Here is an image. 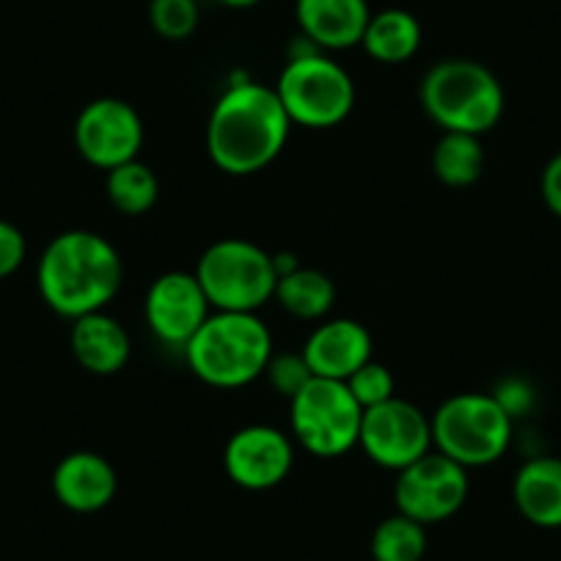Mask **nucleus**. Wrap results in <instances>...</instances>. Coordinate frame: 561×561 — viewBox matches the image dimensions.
<instances>
[{"mask_svg": "<svg viewBox=\"0 0 561 561\" xmlns=\"http://www.w3.org/2000/svg\"><path fill=\"white\" fill-rule=\"evenodd\" d=\"M289 129L293 122L273 85L234 83L209 113L207 154L229 176L259 174L284 152Z\"/></svg>", "mask_w": 561, "mask_h": 561, "instance_id": "1", "label": "nucleus"}, {"mask_svg": "<svg viewBox=\"0 0 561 561\" xmlns=\"http://www.w3.org/2000/svg\"><path fill=\"white\" fill-rule=\"evenodd\" d=\"M293 440L270 424H251L226 440L224 471L242 490L262 493L278 488L293 471Z\"/></svg>", "mask_w": 561, "mask_h": 561, "instance_id": "12", "label": "nucleus"}, {"mask_svg": "<svg viewBox=\"0 0 561 561\" xmlns=\"http://www.w3.org/2000/svg\"><path fill=\"white\" fill-rule=\"evenodd\" d=\"M360 47L377 64H404L419 53L421 23L408 9H382L371 12Z\"/></svg>", "mask_w": 561, "mask_h": 561, "instance_id": "19", "label": "nucleus"}, {"mask_svg": "<svg viewBox=\"0 0 561 561\" xmlns=\"http://www.w3.org/2000/svg\"><path fill=\"white\" fill-rule=\"evenodd\" d=\"M25 253H28V245H25L23 231L9 220H0V278L18 273L25 262Z\"/></svg>", "mask_w": 561, "mask_h": 561, "instance_id": "27", "label": "nucleus"}, {"mask_svg": "<svg viewBox=\"0 0 561 561\" xmlns=\"http://www.w3.org/2000/svg\"><path fill=\"white\" fill-rule=\"evenodd\" d=\"M433 421V449L460 462L462 468H484L510 451L515 421L493 393L462 391L446 399Z\"/></svg>", "mask_w": 561, "mask_h": 561, "instance_id": "5", "label": "nucleus"}, {"mask_svg": "<svg viewBox=\"0 0 561 561\" xmlns=\"http://www.w3.org/2000/svg\"><path fill=\"white\" fill-rule=\"evenodd\" d=\"M193 375L213 388H242L264 375L273 358V333L245 311H213L185 344Z\"/></svg>", "mask_w": 561, "mask_h": 561, "instance_id": "3", "label": "nucleus"}, {"mask_svg": "<svg viewBox=\"0 0 561 561\" xmlns=\"http://www.w3.org/2000/svg\"><path fill=\"white\" fill-rule=\"evenodd\" d=\"M344 382H347L350 393H353L355 402H358L364 410H369V408H375V404H382V402H388L391 397H397V391H393V388H397V382H393L391 369L375 358L366 360V364L360 366V369H355Z\"/></svg>", "mask_w": 561, "mask_h": 561, "instance_id": "25", "label": "nucleus"}, {"mask_svg": "<svg viewBox=\"0 0 561 561\" xmlns=\"http://www.w3.org/2000/svg\"><path fill=\"white\" fill-rule=\"evenodd\" d=\"M196 278L215 311L256 314L273 300L278 273L273 253L242 237L213 242L196 264Z\"/></svg>", "mask_w": 561, "mask_h": 561, "instance_id": "7", "label": "nucleus"}, {"mask_svg": "<svg viewBox=\"0 0 561 561\" xmlns=\"http://www.w3.org/2000/svg\"><path fill=\"white\" fill-rule=\"evenodd\" d=\"M144 311H147L149 328L160 342L171 344V347H185L215 309L209 306L196 273L169 270L152 280L147 300H144Z\"/></svg>", "mask_w": 561, "mask_h": 561, "instance_id": "13", "label": "nucleus"}, {"mask_svg": "<svg viewBox=\"0 0 561 561\" xmlns=\"http://www.w3.org/2000/svg\"><path fill=\"white\" fill-rule=\"evenodd\" d=\"M364 408L355 402L347 382L311 377L293 399H289V427L295 440L309 455L342 457L358 446Z\"/></svg>", "mask_w": 561, "mask_h": 561, "instance_id": "8", "label": "nucleus"}, {"mask_svg": "<svg viewBox=\"0 0 561 561\" xmlns=\"http://www.w3.org/2000/svg\"><path fill=\"white\" fill-rule=\"evenodd\" d=\"M421 107L444 133L479 135L504 116V85L473 58H444L421 80Z\"/></svg>", "mask_w": 561, "mask_h": 561, "instance_id": "4", "label": "nucleus"}, {"mask_svg": "<svg viewBox=\"0 0 561 561\" xmlns=\"http://www.w3.org/2000/svg\"><path fill=\"white\" fill-rule=\"evenodd\" d=\"M118 488L116 471L96 451H72L53 471V495L78 515L105 510Z\"/></svg>", "mask_w": 561, "mask_h": 561, "instance_id": "15", "label": "nucleus"}, {"mask_svg": "<svg viewBox=\"0 0 561 561\" xmlns=\"http://www.w3.org/2000/svg\"><path fill=\"white\" fill-rule=\"evenodd\" d=\"M358 446L375 466L399 473L433 451V421L419 404L391 397L364 410Z\"/></svg>", "mask_w": 561, "mask_h": 561, "instance_id": "9", "label": "nucleus"}, {"mask_svg": "<svg viewBox=\"0 0 561 561\" xmlns=\"http://www.w3.org/2000/svg\"><path fill=\"white\" fill-rule=\"evenodd\" d=\"M218 3H224V7L229 9H251V7H259L262 0H218Z\"/></svg>", "mask_w": 561, "mask_h": 561, "instance_id": "30", "label": "nucleus"}, {"mask_svg": "<svg viewBox=\"0 0 561 561\" xmlns=\"http://www.w3.org/2000/svg\"><path fill=\"white\" fill-rule=\"evenodd\" d=\"M512 501L531 526L561 528V457H528L515 473Z\"/></svg>", "mask_w": 561, "mask_h": 561, "instance_id": "18", "label": "nucleus"}, {"mask_svg": "<svg viewBox=\"0 0 561 561\" xmlns=\"http://www.w3.org/2000/svg\"><path fill=\"white\" fill-rule=\"evenodd\" d=\"M105 193L116 213L127 215V218H138V215H147L158 204L160 182L147 163L129 160V163L107 171Z\"/></svg>", "mask_w": 561, "mask_h": 561, "instance_id": "22", "label": "nucleus"}, {"mask_svg": "<svg viewBox=\"0 0 561 561\" xmlns=\"http://www.w3.org/2000/svg\"><path fill=\"white\" fill-rule=\"evenodd\" d=\"M369 553L375 561H421L427 553V526L397 512L377 523Z\"/></svg>", "mask_w": 561, "mask_h": 561, "instance_id": "23", "label": "nucleus"}, {"mask_svg": "<svg viewBox=\"0 0 561 561\" xmlns=\"http://www.w3.org/2000/svg\"><path fill=\"white\" fill-rule=\"evenodd\" d=\"M311 375L325 380H347L355 369L371 360V333L358 320H325L309 333L300 353Z\"/></svg>", "mask_w": 561, "mask_h": 561, "instance_id": "14", "label": "nucleus"}, {"mask_svg": "<svg viewBox=\"0 0 561 561\" xmlns=\"http://www.w3.org/2000/svg\"><path fill=\"white\" fill-rule=\"evenodd\" d=\"M273 89L289 122L306 129L339 127L355 107L353 75L317 47L289 58Z\"/></svg>", "mask_w": 561, "mask_h": 561, "instance_id": "6", "label": "nucleus"}, {"mask_svg": "<svg viewBox=\"0 0 561 561\" xmlns=\"http://www.w3.org/2000/svg\"><path fill=\"white\" fill-rule=\"evenodd\" d=\"M69 347H72L75 360L91 375H116L127 366L133 355V342H129L127 328L113 320L105 311H94L72 320L69 331Z\"/></svg>", "mask_w": 561, "mask_h": 561, "instance_id": "17", "label": "nucleus"}, {"mask_svg": "<svg viewBox=\"0 0 561 561\" xmlns=\"http://www.w3.org/2000/svg\"><path fill=\"white\" fill-rule=\"evenodd\" d=\"M295 18L314 47L347 50L364 39L371 9L366 0H295Z\"/></svg>", "mask_w": 561, "mask_h": 561, "instance_id": "16", "label": "nucleus"}, {"mask_svg": "<svg viewBox=\"0 0 561 561\" xmlns=\"http://www.w3.org/2000/svg\"><path fill=\"white\" fill-rule=\"evenodd\" d=\"M539 193L542 202L556 218L561 220V152H556L542 169V180H539Z\"/></svg>", "mask_w": 561, "mask_h": 561, "instance_id": "29", "label": "nucleus"}, {"mask_svg": "<svg viewBox=\"0 0 561 561\" xmlns=\"http://www.w3.org/2000/svg\"><path fill=\"white\" fill-rule=\"evenodd\" d=\"M433 171L446 187H471L484 171L482 138L468 133H444L433 149Z\"/></svg>", "mask_w": 561, "mask_h": 561, "instance_id": "21", "label": "nucleus"}, {"mask_svg": "<svg viewBox=\"0 0 561 561\" xmlns=\"http://www.w3.org/2000/svg\"><path fill=\"white\" fill-rule=\"evenodd\" d=\"M273 298L287 314L306 322H317L331 314L333 304H336V287H333L328 273L300 264L293 273L280 275Z\"/></svg>", "mask_w": 561, "mask_h": 561, "instance_id": "20", "label": "nucleus"}, {"mask_svg": "<svg viewBox=\"0 0 561 561\" xmlns=\"http://www.w3.org/2000/svg\"><path fill=\"white\" fill-rule=\"evenodd\" d=\"M149 23L154 34L169 42H182L198 28L196 0H152L149 3Z\"/></svg>", "mask_w": 561, "mask_h": 561, "instance_id": "24", "label": "nucleus"}, {"mask_svg": "<svg viewBox=\"0 0 561 561\" xmlns=\"http://www.w3.org/2000/svg\"><path fill=\"white\" fill-rule=\"evenodd\" d=\"M124 280V262L111 240L89 229L53 237L36 267L42 300L67 320L105 311Z\"/></svg>", "mask_w": 561, "mask_h": 561, "instance_id": "2", "label": "nucleus"}, {"mask_svg": "<svg viewBox=\"0 0 561 561\" xmlns=\"http://www.w3.org/2000/svg\"><path fill=\"white\" fill-rule=\"evenodd\" d=\"M264 375H267L270 386L275 388L278 393H284V397L293 399L295 393L300 391V388L306 386V382L311 380V369L309 364H306V358L300 353H280L270 358L267 369H264Z\"/></svg>", "mask_w": 561, "mask_h": 561, "instance_id": "26", "label": "nucleus"}, {"mask_svg": "<svg viewBox=\"0 0 561 561\" xmlns=\"http://www.w3.org/2000/svg\"><path fill=\"white\" fill-rule=\"evenodd\" d=\"M493 397L499 399L501 408L512 415V421L520 419V415L531 413L534 402H537V397H534V388L528 386L526 380H520V377H510V380L501 382V386L493 391Z\"/></svg>", "mask_w": 561, "mask_h": 561, "instance_id": "28", "label": "nucleus"}, {"mask_svg": "<svg viewBox=\"0 0 561 561\" xmlns=\"http://www.w3.org/2000/svg\"><path fill=\"white\" fill-rule=\"evenodd\" d=\"M75 147L80 158L100 171L138 160L144 147V118L118 96H100L80 111L75 122Z\"/></svg>", "mask_w": 561, "mask_h": 561, "instance_id": "11", "label": "nucleus"}, {"mask_svg": "<svg viewBox=\"0 0 561 561\" xmlns=\"http://www.w3.org/2000/svg\"><path fill=\"white\" fill-rule=\"evenodd\" d=\"M468 490V468L433 449L397 473L393 501L397 512L413 517L421 526H433L449 520L466 506Z\"/></svg>", "mask_w": 561, "mask_h": 561, "instance_id": "10", "label": "nucleus"}]
</instances>
